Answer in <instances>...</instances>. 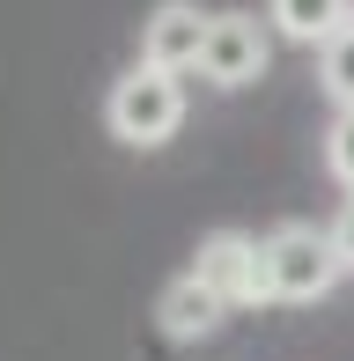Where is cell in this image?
Here are the masks:
<instances>
[{"mask_svg": "<svg viewBox=\"0 0 354 361\" xmlns=\"http://www.w3.org/2000/svg\"><path fill=\"white\" fill-rule=\"evenodd\" d=\"M104 126L118 147H133V155H155V147H170L177 133H185V74L170 67H126L118 81H111L104 96Z\"/></svg>", "mask_w": 354, "mask_h": 361, "instance_id": "6da1fadb", "label": "cell"}, {"mask_svg": "<svg viewBox=\"0 0 354 361\" xmlns=\"http://www.w3.org/2000/svg\"><path fill=\"white\" fill-rule=\"evenodd\" d=\"M347 258H340V236L317 221H281L266 228V302L273 310H303V302H325L340 288Z\"/></svg>", "mask_w": 354, "mask_h": 361, "instance_id": "7a4b0ae2", "label": "cell"}, {"mask_svg": "<svg viewBox=\"0 0 354 361\" xmlns=\"http://www.w3.org/2000/svg\"><path fill=\"white\" fill-rule=\"evenodd\" d=\"M185 273L214 295L221 310H266V236H244V228H207Z\"/></svg>", "mask_w": 354, "mask_h": 361, "instance_id": "3957f363", "label": "cell"}, {"mask_svg": "<svg viewBox=\"0 0 354 361\" xmlns=\"http://www.w3.org/2000/svg\"><path fill=\"white\" fill-rule=\"evenodd\" d=\"M266 67H273V37L259 30V15L214 8V30H207V52H200V81L207 89H251Z\"/></svg>", "mask_w": 354, "mask_h": 361, "instance_id": "277c9868", "label": "cell"}, {"mask_svg": "<svg viewBox=\"0 0 354 361\" xmlns=\"http://www.w3.org/2000/svg\"><path fill=\"white\" fill-rule=\"evenodd\" d=\"M207 30H214V8H200V0H163V8L140 23V59H148V67H170V74H200Z\"/></svg>", "mask_w": 354, "mask_h": 361, "instance_id": "5b68a950", "label": "cell"}, {"mask_svg": "<svg viewBox=\"0 0 354 361\" xmlns=\"http://www.w3.org/2000/svg\"><path fill=\"white\" fill-rule=\"evenodd\" d=\"M221 317H229V310H221L214 295L192 281V273H177V281L155 295V324H163L170 347H200V339H214V332H221Z\"/></svg>", "mask_w": 354, "mask_h": 361, "instance_id": "8992f818", "label": "cell"}, {"mask_svg": "<svg viewBox=\"0 0 354 361\" xmlns=\"http://www.w3.org/2000/svg\"><path fill=\"white\" fill-rule=\"evenodd\" d=\"M266 23H273V37L325 52L340 30H354V0H266Z\"/></svg>", "mask_w": 354, "mask_h": 361, "instance_id": "52a82bcc", "label": "cell"}, {"mask_svg": "<svg viewBox=\"0 0 354 361\" xmlns=\"http://www.w3.org/2000/svg\"><path fill=\"white\" fill-rule=\"evenodd\" d=\"M317 81H325L332 104H354V30H340V37L317 52Z\"/></svg>", "mask_w": 354, "mask_h": 361, "instance_id": "ba28073f", "label": "cell"}, {"mask_svg": "<svg viewBox=\"0 0 354 361\" xmlns=\"http://www.w3.org/2000/svg\"><path fill=\"white\" fill-rule=\"evenodd\" d=\"M325 170H332V185L354 192V104H340V118L325 126Z\"/></svg>", "mask_w": 354, "mask_h": 361, "instance_id": "9c48e42d", "label": "cell"}, {"mask_svg": "<svg viewBox=\"0 0 354 361\" xmlns=\"http://www.w3.org/2000/svg\"><path fill=\"white\" fill-rule=\"evenodd\" d=\"M332 236H340V258H347V273H354V192H347L340 221H332Z\"/></svg>", "mask_w": 354, "mask_h": 361, "instance_id": "30bf717a", "label": "cell"}]
</instances>
